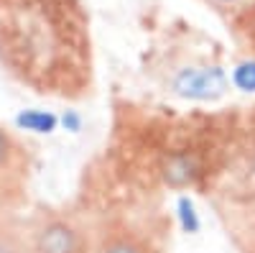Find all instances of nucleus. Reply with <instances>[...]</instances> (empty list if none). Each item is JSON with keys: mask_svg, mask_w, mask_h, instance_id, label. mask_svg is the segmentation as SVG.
Masks as SVG:
<instances>
[{"mask_svg": "<svg viewBox=\"0 0 255 253\" xmlns=\"http://www.w3.org/2000/svg\"><path fill=\"white\" fill-rule=\"evenodd\" d=\"M0 67L36 95L77 100L90 92L82 0H0Z\"/></svg>", "mask_w": 255, "mask_h": 253, "instance_id": "nucleus-1", "label": "nucleus"}, {"mask_svg": "<svg viewBox=\"0 0 255 253\" xmlns=\"http://www.w3.org/2000/svg\"><path fill=\"white\" fill-rule=\"evenodd\" d=\"M31 253H92L95 233L74 213L41 205L26 218Z\"/></svg>", "mask_w": 255, "mask_h": 253, "instance_id": "nucleus-2", "label": "nucleus"}, {"mask_svg": "<svg viewBox=\"0 0 255 253\" xmlns=\"http://www.w3.org/2000/svg\"><path fill=\"white\" fill-rule=\"evenodd\" d=\"M33 154L15 131L0 120V213H20L28 205Z\"/></svg>", "mask_w": 255, "mask_h": 253, "instance_id": "nucleus-3", "label": "nucleus"}, {"mask_svg": "<svg viewBox=\"0 0 255 253\" xmlns=\"http://www.w3.org/2000/svg\"><path fill=\"white\" fill-rule=\"evenodd\" d=\"M166 87L184 100L212 102L227 92L230 79L217 61L189 56V61H179L176 67H171V74L166 77Z\"/></svg>", "mask_w": 255, "mask_h": 253, "instance_id": "nucleus-4", "label": "nucleus"}, {"mask_svg": "<svg viewBox=\"0 0 255 253\" xmlns=\"http://www.w3.org/2000/svg\"><path fill=\"white\" fill-rule=\"evenodd\" d=\"M92 253H151V251L128 228H108L105 225L100 233H95V251Z\"/></svg>", "mask_w": 255, "mask_h": 253, "instance_id": "nucleus-5", "label": "nucleus"}, {"mask_svg": "<svg viewBox=\"0 0 255 253\" xmlns=\"http://www.w3.org/2000/svg\"><path fill=\"white\" fill-rule=\"evenodd\" d=\"M0 253H31L26 218L20 213H0Z\"/></svg>", "mask_w": 255, "mask_h": 253, "instance_id": "nucleus-6", "label": "nucleus"}, {"mask_svg": "<svg viewBox=\"0 0 255 253\" xmlns=\"http://www.w3.org/2000/svg\"><path fill=\"white\" fill-rule=\"evenodd\" d=\"M232 84L240 92H255V59H245L232 69Z\"/></svg>", "mask_w": 255, "mask_h": 253, "instance_id": "nucleus-7", "label": "nucleus"}, {"mask_svg": "<svg viewBox=\"0 0 255 253\" xmlns=\"http://www.w3.org/2000/svg\"><path fill=\"white\" fill-rule=\"evenodd\" d=\"M179 220H181L186 233H197V230H199V215L194 210V202H191L189 197L179 200Z\"/></svg>", "mask_w": 255, "mask_h": 253, "instance_id": "nucleus-8", "label": "nucleus"}, {"mask_svg": "<svg viewBox=\"0 0 255 253\" xmlns=\"http://www.w3.org/2000/svg\"><path fill=\"white\" fill-rule=\"evenodd\" d=\"M202 3L215 10H240V8L255 3V0H202Z\"/></svg>", "mask_w": 255, "mask_h": 253, "instance_id": "nucleus-9", "label": "nucleus"}, {"mask_svg": "<svg viewBox=\"0 0 255 253\" xmlns=\"http://www.w3.org/2000/svg\"><path fill=\"white\" fill-rule=\"evenodd\" d=\"M250 172H253V177H255V154H253V159H250Z\"/></svg>", "mask_w": 255, "mask_h": 253, "instance_id": "nucleus-10", "label": "nucleus"}]
</instances>
